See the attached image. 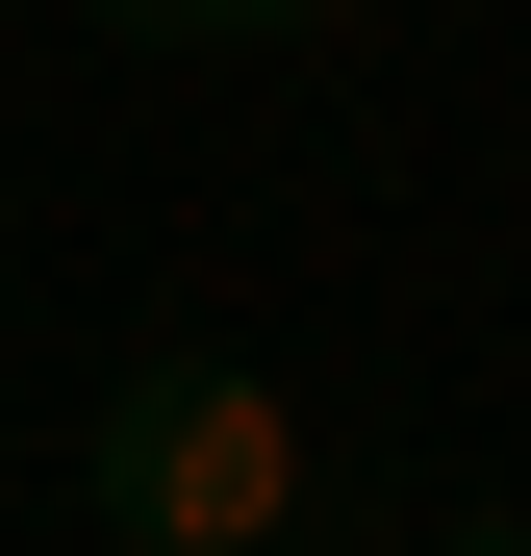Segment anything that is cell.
<instances>
[{
  "label": "cell",
  "mask_w": 531,
  "mask_h": 556,
  "mask_svg": "<svg viewBox=\"0 0 531 556\" xmlns=\"http://www.w3.org/2000/svg\"><path fill=\"white\" fill-rule=\"evenodd\" d=\"M76 531L102 556H304L329 531V405L279 380V354H127L102 430H76Z\"/></svg>",
  "instance_id": "1"
},
{
  "label": "cell",
  "mask_w": 531,
  "mask_h": 556,
  "mask_svg": "<svg viewBox=\"0 0 531 556\" xmlns=\"http://www.w3.org/2000/svg\"><path fill=\"white\" fill-rule=\"evenodd\" d=\"M228 26H354V0H228Z\"/></svg>",
  "instance_id": "2"
}]
</instances>
